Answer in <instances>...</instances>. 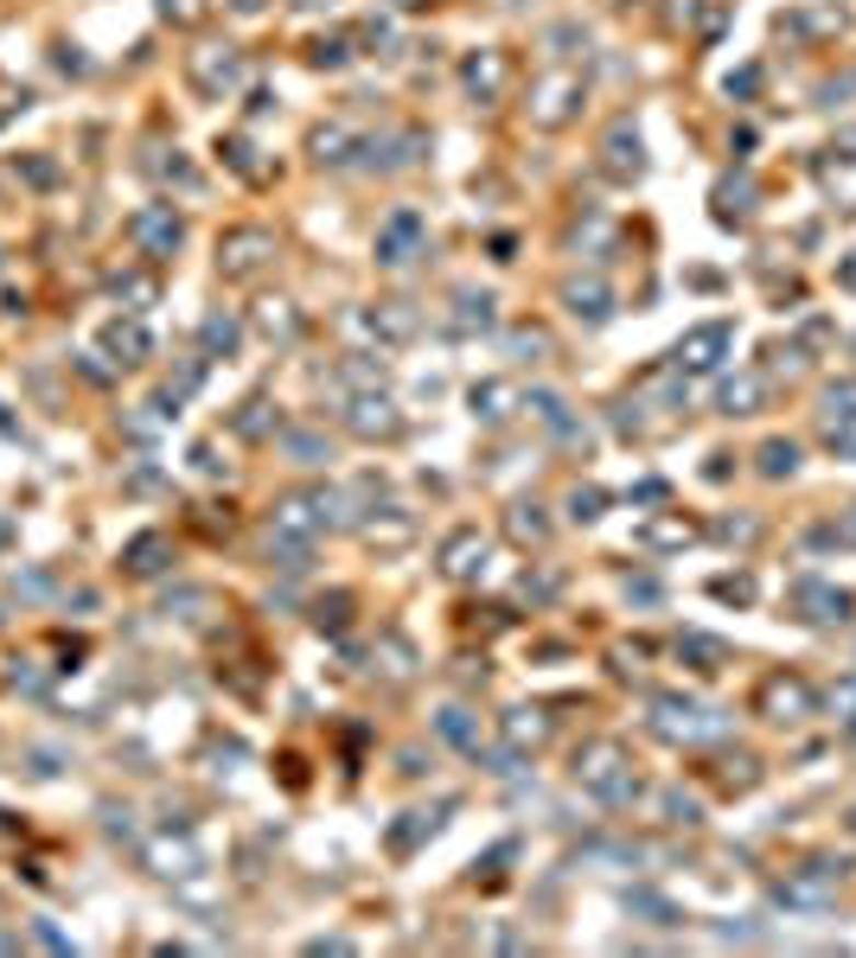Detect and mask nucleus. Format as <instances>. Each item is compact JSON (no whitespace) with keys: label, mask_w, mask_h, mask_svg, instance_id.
Wrapping results in <instances>:
<instances>
[{"label":"nucleus","mask_w":856,"mask_h":958,"mask_svg":"<svg viewBox=\"0 0 856 958\" xmlns=\"http://www.w3.org/2000/svg\"><path fill=\"white\" fill-rule=\"evenodd\" d=\"M269 262H275V237H269V230H256V224H243V230H224L218 269L230 275V282H250V275H262Z\"/></svg>","instance_id":"obj_1"},{"label":"nucleus","mask_w":856,"mask_h":958,"mask_svg":"<svg viewBox=\"0 0 856 958\" xmlns=\"http://www.w3.org/2000/svg\"><path fill=\"white\" fill-rule=\"evenodd\" d=\"M575 774H582V786L589 792H601V799H634V774H627V761H620V748L614 741H595V748H582V761H575Z\"/></svg>","instance_id":"obj_2"},{"label":"nucleus","mask_w":856,"mask_h":958,"mask_svg":"<svg viewBox=\"0 0 856 958\" xmlns=\"http://www.w3.org/2000/svg\"><path fill=\"white\" fill-rule=\"evenodd\" d=\"M582 110V77H569V71H550L537 90H530V115L544 122V128H562L569 115Z\"/></svg>","instance_id":"obj_3"},{"label":"nucleus","mask_w":856,"mask_h":958,"mask_svg":"<svg viewBox=\"0 0 856 958\" xmlns=\"http://www.w3.org/2000/svg\"><path fill=\"white\" fill-rule=\"evenodd\" d=\"M128 237H135L148 256H173V250H180V237H186V224L173 218V205H148V212H135V218H128Z\"/></svg>","instance_id":"obj_4"},{"label":"nucleus","mask_w":856,"mask_h":958,"mask_svg":"<svg viewBox=\"0 0 856 958\" xmlns=\"http://www.w3.org/2000/svg\"><path fill=\"white\" fill-rule=\"evenodd\" d=\"M729 345H735V332L722 327V320H709V327H697V332L677 339V358H671V365H677V370H716Z\"/></svg>","instance_id":"obj_5"},{"label":"nucleus","mask_w":856,"mask_h":958,"mask_svg":"<svg viewBox=\"0 0 856 958\" xmlns=\"http://www.w3.org/2000/svg\"><path fill=\"white\" fill-rule=\"evenodd\" d=\"M422 237H429L422 218H415V212H397V218L377 230V256H384V262H410V250L422 243Z\"/></svg>","instance_id":"obj_6"},{"label":"nucleus","mask_w":856,"mask_h":958,"mask_svg":"<svg viewBox=\"0 0 856 958\" xmlns=\"http://www.w3.org/2000/svg\"><path fill=\"white\" fill-rule=\"evenodd\" d=\"M365 327H372L384 345H410L415 339V307H403V300H377L372 313H365Z\"/></svg>","instance_id":"obj_7"},{"label":"nucleus","mask_w":856,"mask_h":958,"mask_svg":"<svg viewBox=\"0 0 856 958\" xmlns=\"http://www.w3.org/2000/svg\"><path fill=\"white\" fill-rule=\"evenodd\" d=\"M562 300H569V313H575V320H589V327H601V320L614 313V295H607V282H595V275H589V282H569V288H562Z\"/></svg>","instance_id":"obj_8"},{"label":"nucleus","mask_w":856,"mask_h":958,"mask_svg":"<svg viewBox=\"0 0 856 958\" xmlns=\"http://www.w3.org/2000/svg\"><path fill=\"white\" fill-rule=\"evenodd\" d=\"M103 345L115 352V365H141V358L153 352V339H148V327H141V320H115V327L103 332Z\"/></svg>","instance_id":"obj_9"},{"label":"nucleus","mask_w":856,"mask_h":958,"mask_svg":"<svg viewBox=\"0 0 856 958\" xmlns=\"http://www.w3.org/2000/svg\"><path fill=\"white\" fill-rule=\"evenodd\" d=\"M345 422H352L358 435H397V409H390V397H352Z\"/></svg>","instance_id":"obj_10"},{"label":"nucleus","mask_w":856,"mask_h":958,"mask_svg":"<svg viewBox=\"0 0 856 958\" xmlns=\"http://www.w3.org/2000/svg\"><path fill=\"white\" fill-rule=\"evenodd\" d=\"M467 90H473L480 103H499V96H505V58H499V52L467 58Z\"/></svg>","instance_id":"obj_11"},{"label":"nucleus","mask_w":856,"mask_h":958,"mask_svg":"<svg viewBox=\"0 0 856 958\" xmlns=\"http://www.w3.org/2000/svg\"><path fill=\"white\" fill-rule=\"evenodd\" d=\"M480 556H486L480 531H454V537L442 544V569H447V575H473V569H480Z\"/></svg>","instance_id":"obj_12"},{"label":"nucleus","mask_w":856,"mask_h":958,"mask_svg":"<svg viewBox=\"0 0 856 958\" xmlns=\"http://www.w3.org/2000/svg\"><path fill=\"white\" fill-rule=\"evenodd\" d=\"M192 77H198L205 90H230V83H237V52H198V58H192Z\"/></svg>","instance_id":"obj_13"},{"label":"nucleus","mask_w":856,"mask_h":958,"mask_svg":"<svg viewBox=\"0 0 856 958\" xmlns=\"http://www.w3.org/2000/svg\"><path fill=\"white\" fill-rule=\"evenodd\" d=\"M761 703H767V709H774V716L786 722V716H799V709L812 703V691H806L799 677H774V684H767V697H761Z\"/></svg>","instance_id":"obj_14"},{"label":"nucleus","mask_w":856,"mask_h":958,"mask_svg":"<svg viewBox=\"0 0 856 958\" xmlns=\"http://www.w3.org/2000/svg\"><path fill=\"white\" fill-rule=\"evenodd\" d=\"M607 173H620V180H627V173H639V135L627 128V122L607 135Z\"/></svg>","instance_id":"obj_15"},{"label":"nucleus","mask_w":856,"mask_h":958,"mask_svg":"<svg viewBox=\"0 0 856 958\" xmlns=\"http://www.w3.org/2000/svg\"><path fill=\"white\" fill-rule=\"evenodd\" d=\"M761 397H767L761 377H735V384L722 390V409H729V415H747V409H761Z\"/></svg>","instance_id":"obj_16"},{"label":"nucleus","mask_w":856,"mask_h":958,"mask_svg":"<svg viewBox=\"0 0 856 958\" xmlns=\"http://www.w3.org/2000/svg\"><path fill=\"white\" fill-rule=\"evenodd\" d=\"M352 141H358V135H352L345 122H333V128H320V135H313V153H320V160H333V167H339V160H352V153H345Z\"/></svg>","instance_id":"obj_17"},{"label":"nucleus","mask_w":856,"mask_h":958,"mask_svg":"<svg viewBox=\"0 0 856 958\" xmlns=\"http://www.w3.org/2000/svg\"><path fill=\"white\" fill-rule=\"evenodd\" d=\"M256 320H262V332H269V339H295V332H300V320L288 313V300H262Z\"/></svg>","instance_id":"obj_18"},{"label":"nucleus","mask_w":856,"mask_h":958,"mask_svg":"<svg viewBox=\"0 0 856 958\" xmlns=\"http://www.w3.org/2000/svg\"><path fill=\"white\" fill-rule=\"evenodd\" d=\"M792 467H799V447H792V442H767V447H761V474H767V479L792 474Z\"/></svg>","instance_id":"obj_19"},{"label":"nucleus","mask_w":856,"mask_h":958,"mask_svg":"<svg viewBox=\"0 0 856 958\" xmlns=\"http://www.w3.org/2000/svg\"><path fill=\"white\" fill-rule=\"evenodd\" d=\"M505 403H512V384H480V390H473V409H480L486 422H499Z\"/></svg>","instance_id":"obj_20"},{"label":"nucleus","mask_w":856,"mask_h":958,"mask_svg":"<svg viewBox=\"0 0 856 958\" xmlns=\"http://www.w3.org/2000/svg\"><path fill=\"white\" fill-rule=\"evenodd\" d=\"M786 894H792V901H824V894H831V876H824V863H812V876H799V882L786 888Z\"/></svg>","instance_id":"obj_21"},{"label":"nucleus","mask_w":856,"mask_h":958,"mask_svg":"<svg viewBox=\"0 0 856 958\" xmlns=\"http://www.w3.org/2000/svg\"><path fill=\"white\" fill-rule=\"evenodd\" d=\"M230 345H237V320L212 313V320H205V352H230Z\"/></svg>","instance_id":"obj_22"},{"label":"nucleus","mask_w":856,"mask_h":958,"mask_svg":"<svg viewBox=\"0 0 856 958\" xmlns=\"http://www.w3.org/2000/svg\"><path fill=\"white\" fill-rule=\"evenodd\" d=\"M269 403H243V415H237V435H262L269 429V415H262Z\"/></svg>","instance_id":"obj_23"},{"label":"nucleus","mask_w":856,"mask_h":958,"mask_svg":"<svg viewBox=\"0 0 856 958\" xmlns=\"http://www.w3.org/2000/svg\"><path fill=\"white\" fill-rule=\"evenodd\" d=\"M224 153H230V167H237V173H250V180H262V167L250 160V141H230Z\"/></svg>","instance_id":"obj_24"},{"label":"nucleus","mask_w":856,"mask_h":958,"mask_svg":"<svg viewBox=\"0 0 856 958\" xmlns=\"http://www.w3.org/2000/svg\"><path fill=\"white\" fill-rule=\"evenodd\" d=\"M115 295H128V300H153V282H148V275H122V282H115Z\"/></svg>","instance_id":"obj_25"},{"label":"nucleus","mask_w":856,"mask_h":958,"mask_svg":"<svg viewBox=\"0 0 856 958\" xmlns=\"http://www.w3.org/2000/svg\"><path fill=\"white\" fill-rule=\"evenodd\" d=\"M837 288H851V295H856V250H851V256H837Z\"/></svg>","instance_id":"obj_26"},{"label":"nucleus","mask_w":856,"mask_h":958,"mask_svg":"<svg viewBox=\"0 0 856 958\" xmlns=\"http://www.w3.org/2000/svg\"><path fill=\"white\" fill-rule=\"evenodd\" d=\"M569 505H575V517H595V505H601V492H575V499H569Z\"/></svg>","instance_id":"obj_27"},{"label":"nucleus","mask_w":856,"mask_h":958,"mask_svg":"<svg viewBox=\"0 0 856 958\" xmlns=\"http://www.w3.org/2000/svg\"><path fill=\"white\" fill-rule=\"evenodd\" d=\"M237 7H243V13H256V7H262V0H237Z\"/></svg>","instance_id":"obj_28"},{"label":"nucleus","mask_w":856,"mask_h":958,"mask_svg":"<svg viewBox=\"0 0 856 958\" xmlns=\"http://www.w3.org/2000/svg\"><path fill=\"white\" fill-rule=\"evenodd\" d=\"M844 531H851V537H856V512H851V517H844Z\"/></svg>","instance_id":"obj_29"},{"label":"nucleus","mask_w":856,"mask_h":958,"mask_svg":"<svg viewBox=\"0 0 856 958\" xmlns=\"http://www.w3.org/2000/svg\"><path fill=\"white\" fill-rule=\"evenodd\" d=\"M397 7H422V0H397Z\"/></svg>","instance_id":"obj_30"},{"label":"nucleus","mask_w":856,"mask_h":958,"mask_svg":"<svg viewBox=\"0 0 856 958\" xmlns=\"http://www.w3.org/2000/svg\"><path fill=\"white\" fill-rule=\"evenodd\" d=\"M620 7H634V0H620Z\"/></svg>","instance_id":"obj_31"}]
</instances>
